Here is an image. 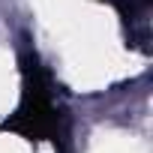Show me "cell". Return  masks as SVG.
I'll use <instances>...</instances> for the list:
<instances>
[{
  "instance_id": "6da1fadb",
  "label": "cell",
  "mask_w": 153,
  "mask_h": 153,
  "mask_svg": "<svg viewBox=\"0 0 153 153\" xmlns=\"http://www.w3.org/2000/svg\"><path fill=\"white\" fill-rule=\"evenodd\" d=\"M18 66H21V99L6 120H0V129L15 132L33 144L54 141V147L66 153V114L54 99V84L48 69L30 48L21 51Z\"/></svg>"
},
{
  "instance_id": "7a4b0ae2",
  "label": "cell",
  "mask_w": 153,
  "mask_h": 153,
  "mask_svg": "<svg viewBox=\"0 0 153 153\" xmlns=\"http://www.w3.org/2000/svg\"><path fill=\"white\" fill-rule=\"evenodd\" d=\"M117 6L120 18H123V27H126V42L129 48L141 51V54H150V9H153V0H111Z\"/></svg>"
},
{
  "instance_id": "3957f363",
  "label": "cell",
  "mask_w": 153,
  "mask_h": 153,
  "mask_svg": "<svg viewBox=\"0 0 153 153\" xmlns=\"http://www.w3.org/2000/svg\"><path fill=\"white\" fill-rule=\"evenodd\" d=\"M102 3H111V0H102Z\"/></svg>"
}]
</instances>
